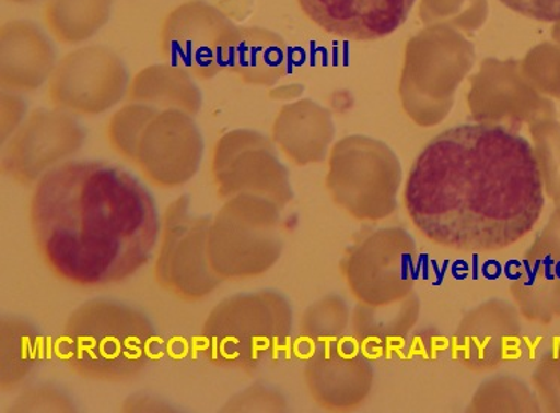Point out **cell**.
I'll return each mask as SVG.
<instances>
[{"mask_svg": "<svg viewBox=\"0 0 560 413\" xmlns=\"http://www.w3.org/2000/svg\"><path fill=\"white\" fill-rule=\"evenodd\" d=\"M404 204L434 246L505 250L534 231L546 206L534 144L498 123L450 128L416 158Z\"/></svg>", "mask_w": 560, "mask_h": 413, "instance_id": "1", "label": "cell"}, {"mask_svg": "<svg viewBox=\"0 0 560 413\" xmlns=\"http://www.w3.org/2000/svg\"><path fill=\"white\" fill-rule=\"evenodd\" d=\"M32 238L44 263L82 287L121 283L142 270L162 234L153 196L121 167L66 162L35 184Z\"/></svg>", "mask_w": 560, "mask_h": 413, "instance_id": "2", "label": "cell"}, {"mask_svg": "<svg viewBox=\"0 0 560 413\" xmlns=\"http://www.w3.org/2000/svg\"><path fill=\"white\" fill-rule=\"evenodd\" d=\"M155 344L154 324L142 311L119 300L92 299L67 319L58 352L79 378L122 384L147 370Z\"/></svg>", "mask_w": 560, "mask_h": 413, "instance_id": "3", "label": "cell"}, {"mask_svg": "<svg viewBox=\"0 0 560 413\" xmlns=\"http://www.w3.org/2000/svg\"><path fill=\"white\" fill-rule=\"evenodd\" d=\"M293 324V308L279 292L230 296L203 322V352L214 366L252 375L287 351Z\"/></svg>", "mask_w": 560, "mask_h": 413, "instance_id": "4", "label": "cell"}, {"mask_svg": "<svg viewBox=\"0 0 560 413\" xmlns=\"http://www.w3.org/2000/svg\"><path fill=\"white\" fill-rule=\"evenodd\" d=\"M280 211L259 196L225 200L208 232V258L223 282L256 279L278 263L283 251Z\"/></svg>", "mask_w": 560, "mask_h": 413, "instance_id": "5", "label": "cell"}, {"mask_svg": "<svg viewBox=\"0 0 560 413\" xmlns=\"http://www.w3.org/2000/svg\"><path fill=\"white\" fill-rule=\"evenodd\" d=\"M401 184V166L382 144L351 138L331 152L327 191L331 202L358 222H382L394 214Z\"/></svg>", "mask_w": 560, "mask_h": 413, "instance_id": "6", "label": "cell"}, {"mask_svg": "<svg viewBox=\"0 0 560 413\" xmlns=\"http://www.w3.org/2000/svg\"><path fill=\"white\" fill-rule=\"evenodd\" d=\"M210 226V216L190 214L186 196L175 199L163 215L155 282L184 303L207 298L223 282L208 258Z\"/></svg>", "mask_w": 560, "mask_h": 413, "instance_id": "7", "label": "cell"}, {"mask_svg": "<svg viewBox=\"0 0 560 413\" xmlns=\"http://www.w3.org/2000/svg\"><path fill=\"white\" fill-rule=\"evenodd\" d=\"M419 252L402 227H383L354 244L343 260V279L358 303L384 306L413 294Z\"/></svg>", "mask_w": 560, "mask_h": 413, "instance_id": "8", "label": "cell"}, {"mask_svg": "<svg viewBox=\"0 0 560 413\" xmlns=\"http://www.w3.org/2000/svg\"><path fill=\"white\" fill-rule=\"evenodd\" d=\"M237 26L201 0L184 3L171 12L160 32V50L166 63L210 80L226 70L228 56Z\"/></svg>", "mask_w": 560, "mask_h": 413, "instance_id": "9", "label": "cell"}, {"mask_svg": "<svg viewBox=\"0 0 560 413\" xmlns=\"http://www.w3.org/2000/svg\"><path fill=\"white\" fill-rule=\"evenodd\" d=\"M211 175L220 199L254 194L285 208L294 198L290 176L259 132L235 130L219 139Z\"/></svg>", "mask_w": 560, "mask_h": 413, "instance_id": "10", "label": "cell"}, {"mask_svg": "<svg viewBox=\"0 0 560 413\" xmlns=\"http://www.w3.org/2000/svg\"><path fill=\"white\" fill-rule=\"evenodd\" d=\"M122 60L106 47H83L56 63L49 79L51 106L70 115L95 116L127 95Z\"/></svg>", "mask_w": 560, "mask_h": 413, "instance_id": "11", "label": "cell"}, {"mask_svg": "<svg viewBox=\"0 0 560 413\" xmlns=\"http://www.w3.org/2000/svg\"><path fill=\"white\" fill-rule=\"evenodd\" d=\"M85 132L67 111L35 110L8 140L2 156L3 175L19 186H35L51 168L78 154Z\"/></svg>", "mask_w": 560, "mask_h": 413, "instance_id": "12", "label": "cell"}, {"mask_svg": "<svg viewBox=\"0 0 560 413\" xmlns=\"http://www.w3.org/2000/svg\"><path fill=\"white\" fill-rule=\"evenodd\" d=\"M202 154V135L194 116L165 108L143 130L135 164L148 182L171 190L195 178Z\"/></svg>", "mask_w": 560, "mask_h": 413, "instance_id": "13", "label": "cell"}, {"mask_svg": "<svg viewBox=\"0 0 560 413\" xmlns=\"http://www.w3.org/2000/svg\"><path fill=\"white\" fill-rule=\"evenodd\" d=\"M305 384L311 399L324 411L351 412L370 397L374 370L370 356L346 337L307 355Z\"/></svg>", "mask_w": 560, "mask_h": 413, "instance_id": "14", "label": "cell"}, {"mask_svg": "<svg viewBox=\"0 0 560 413\" xmlns=\"http://www.w3.org/2000/svg\"><path fill=\"white\" fill-rule=\"evenodd\" d=\"M522 337V315L514 304L488 299L464 315L454 335V354L475 373L494 370L511 358Z\"/></svg>", "mask_w": 560, "mask_h": 413, "instance_id": "15", "label": "cell"}, {"mask_svg": "<svg viewBox=\"0 0 560 413\" xmlns=\"http://www.w3.org/2000/svg\"><path fill=\"white\" fill-rule=\"evenodd\" d=\"M416 0H299L322 30L350 42H372L407 22Z\"/></svg>", "mask_w": 560, "mask_h": 413, "instance_id": "16", "label": "cell"}, {"mask_svg": "<svg viewBox=\"0 0 560 413\" xmlns=\"http://www.w3.org/2000/svg\"><path fill=\"white\" fill-rule=\"evenodd\" d=\"M55 60L54 46L34 23L3 24L0 36V82L3 91H37L49 82Z\"/></svg>", "mask_w": 560, "mask_h": 413, "instance_id": "17", "label": "cell"}, {"mask_svg": "<svg viewBox=\"0 0 560 413\" xmlns=\"http://www.w3.org/2000/svg\"><path fill=\"white\" fill-rule=\"evenodd\" d=\"M419 318L420 299L415 292L384 306L359 303L351 312V335L363 354L377 358L401 347Z\"/></svg>", "mask_w": 560, "mask_h": 413, "instance_id": "18", "label": "cell"}, {"mask_svg": "<svg viewBox=\"0 0 560 413\" xmlns=\"http://www.w3.org/2000/svg\"><path fill=\"white\" fill-rule=\"evenodd\" d=\"M331 138L329 115L311 102L283 108L273 127L276 144L298 166L322 162Z\"/></svg>", "mask_w": 560, "mask_h": 413, "instance_id": "19", "label": "cell"}, {"mask_svg": "<svg viewBox=\"0 0 560 413\" xmlns=\"http://www.w3.org/2000/svg\"><path fill=\"white\" fill-rule=\"evenodd\" d=\"M49 356V343L35 324L5 318L0 327V385L3 392L22 388Z\"/></svg>", "mask_w": 560, "mask_h": 413, "instance_id": "20", "label": "cell"}, {"mask_svg": "<svg viewBox=\"0 0 560 413\" xmlns=\"http://www.w3.org/2000/svg\"><path fill=\"white\" fill-rule=\"evenodd\" d=\"M131 103L160 108H177L196 116L201 110L202 95L194 78L170 63L148 67L139 72L127 91Z\"/></svg>", "mask_w": 560, "mask_h": 413, "instance_id": "21", "label": "cell"}, {"mask_svg": "<svg viewBox=\"0 0 560 413\" xmlns=\"http://www.w3.org/2000/svg\"><path fill=\"white\" fill-rule=\"evenodd\" d=\"M226 70L240 75L244 83H273L283 72L282 48L270 32L237 27Z\"/></svg>", "mask_w": 560, "mask_h": 413, "instance_id": "22", "label": "cell"}, {"mask_svg": "<svg viewBox=\"0 0 560 413\" xmlns=\"http://www.w3.org/2000/svg\"><path fill=\"white\" fill-rule=\"evenodd\" d=\"M510 294L522 318L550 324L560 318V276L522 262Z\"/></svg>", "mask_w": 560, "mask_h": 413, "instance_id": "23", "label": "cell"}, {"mask_svg": "<svg viewBox=\"0 0 560 413\" xmlns=\"http://www.w3.org/2000/svg\"><path fill=\"white\" fill-rule=\"evenodd\" d=\"M112 0H49L44 20L63 44H79L97 34L110 17Z\"/></svg>", "mask_w": 560, "mask_h": 413, "instance_id": "24", "label": "cell"}, {"mask_svg": "<svg viewBox=\"0 0 560 413\" xmlns=\"http://www.w3.org/2000/svg\"><path fill=\"white\" fill-rule=\"evenodd\" d=\"M351 324V312L346 300L327 295L306 308L299 323V343L307 355L315 349L346 339Z\"/></svg>", "mask_w": 560, "mask_h": 413, "instance_id": "25", "label": "cell"}, {"mask_svg": "<svg viewBox=\"0 0 560 413\" xmlns=\"http://www.w3.org/2000/svg\"><path fill=\"white\" fill-rule=\"evenodd\" d=\"M541 403L535 391L522 380L499 376L488 379L476 390L467 412L475 413H536L541 412Z\"/></svg>", "mask_w": 560, "mask_h": 413, "instance_id": "26", "label": "cell"}, {"mask_svg": "<svg viewBox=\"0 0 560 413\" xmlns=\"http://www.w3.org/2000/svg\"><path fill=\"white\" fill-rule=\"evenodd\" d=\"M159 110L160 108L139 103L119 108L107 126V139L112 150L127 162L135 163L142 132Z\"/></svg>", "mask_w": 560, "mask_h": 413, "instance_id": "27", "label": "cell"}, {"mask_svg": "<svg viewBox=\"0 0 560 413\" xmlns=\"http://www.w3.org/2000/svg\"><path fill=\"white\" fill-rule=\"evenodd\" d=\"M535 154L541 170L544 191L555 206L560 204V128L539 127Z\"/></svg>", "mask_w": 560, "mask_h": 413, "instance_id": "28", "label": "cell"}, {"mask_svg": "<svg viewBox=\"0 0 560 413\" xmlns=\"http://www.w3.org/2000/svg\"><path fill=\"white\" fill-rule=\"evenodd\" d=\"M523 262L560 276V204L555 206L546 227L524 255Z\"/></svg>", "mask_w": 560, "mask_h": 413, "instance_id": "29", "label": "cell"}, {"mask_svg": "<svg viewBox=\"0 0 560 413\" xmlns=\"http://www.w3.org/2000/svg\"><path fill=\"white\" fill-rule=\"evenodd\" d=\"M532 388L542 411L560 413V349L539 361L532 375Z\"/></svg>", "mask_w": 560, "mask_h": 413, "instance_id": "30", "label": "cell"}, {"mask_svg": "<svg viewBox=\"0 0 560 413\" xmlns=\"http://www.w3.org/2000/svg\"><path fill=\"white\" fill-rule=\"evenodd\" d=\"M288 403L285 397L279 391L264 387V385H252L238 394L232 396L222 412H285Z\"/></svg>", "mask_w": 560, "mask_h": 413, "instance_id": "31", "label": "cell"}, {"mask_svg": "<svg viewBox=\"0 0 560 413\" xmlns=\"http://www.w3.org/2000/svg\"><path fill=\"white\" fill-rule=\"evenodd\" d=\"M13 412H74V404L70 397L51 387V385H37L27 388L15 400Z\"/></svg>", "mask_w": 560, "mask_h": 413, "instance_id": "32", "label": "cell"}, {"mask_svg": "<svg viewBox=\"0 0 560 413\" xmlns=\"http://www.w3.org/2000/svg\"><path fill=\"white\" fill-rule=\"evenodd\" d=\"M510 10L538 22H560V0H500Z\"/></svg>", "mask_w": 560, "mask_h": 413, "instance_id": "33", "label": "cell"}, {"mask_svg": "<svg viewBox=\"0 0 560 413\" xmlns=\"http://www.w3.org/2000/svg\"><path fill=\"white\" fill-rule=\"evenodd\" d=\"M26 106L19 95L3 92L2 95V142L7 143L11 135L19 130L23 123Z\"/></svg>", "mask_w": 560, "mask_h": 413, "instance_id": "34", "label": "cell"}, {"mask_svg": "<svg viewBox=\"0 0 560 413\" xmlns=\"http://www.w3.org/2000/svg\"><path fill=\"white\" fill-rule=\"evenodd\" d=\"M122 412H174V409L151 396H131L122 404Z\"/></svg>", "mask_w": 560, "mask_h": 413, "instance_id": "35", "label": "cell"}, {"mask_svg": "<svg viewBox=\"0 0 560 413\" xmlns=\"http://www.w3.org/2000/svg\"><path fill=\"white\" fill-rule=\"evenodd\" d=\"M13 2H32V0H13Z\"/></svg>", "mask_w": 560, "mask_h": 413, "instance_id": "36", "label": "cell"}]
</instances>
